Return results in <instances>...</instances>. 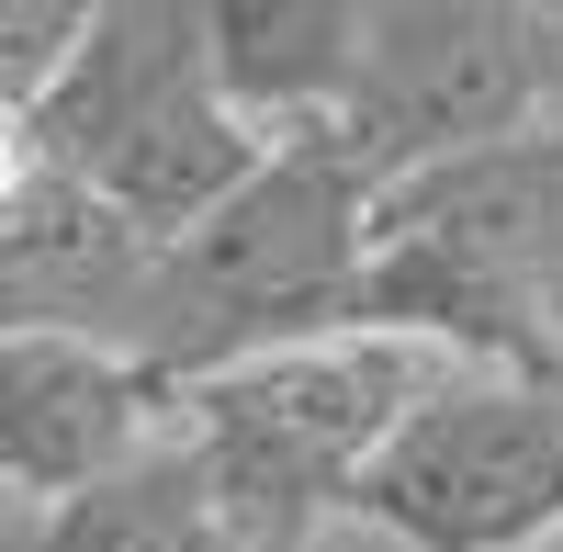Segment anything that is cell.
Instances as JSON below:
<instances>
[{
  "mask_svg": "<svg viewBox=\"0 0 563 552\" xmlns=\"http://www.w3.org/2000/svg\"><path fill=\"white\" fill-rule=\"evenodd\" d=\"M350 328L563 395V113L372 192Z\"/></svg>",
  "mask_w": 563,
  "mask_h": 552,
  "instance_id": "1",
  "label": "cell"
},
{
  "mask_svg": "<svg viewBox=\"0 0 563 552\" xmlns=\"http://www.w3.org/2000/svg\"><path fill=\"white\" fill-rule=\"evenodd\" d=\"M361 225H372V192L339 169V147L282 135L203 225H180V238L147 249L124 350L180 395V384L225 373V361H260V350L350 328Z\"/></svg>",
  "mask_w": 563,
  "mask_h": 552,
  "instance_id": "2",
  "label": "cell"
},
{
  "mask_svg": "<svg viewBox=\"0 0 563 552\" xmlns=\"http://www.w3.org/2000/svg\"><path fill=\"white\" fill-rule=\"evenodd\" d=\"M23 124H34V158L147 249L180 238V225H203L271 158L214 90L203 0H102L79 23L57 90Z\"/></svg>",
  "mask_w": 563,
  "mask_h": 552,
  "instance_id": "3",
  "label": "cell"
},
{
  "mask_svg": "<svg viewBox=\"0 0 563 552\" xmlns=\"http://www.w3.org/2000/svg\"><path fill=\"white\" fill-rule=\"evenodd\" d=\"M440 384H451L440 350L327 328V339H294V350H260V361H225V373L180 384V451L249 530L316 552L350 519V485L372 474V451Z\"/></svg>",
  "mask_w": 563,
  "mask_h": 552,
  "instance_id": "4",
  "label": "cell"
},
{
  "mask_svg": "<svg viewBox=\"0 0 563 552\" xmlns=\"http://www.w3.org/2000/svg\"><path fill=\"white\" fill-rule=\"evenodd\" d=\"M563 113V23L552 12H507V0H395L361 12V68L350 102L316 147H339L361 192L462 158L485 135H519Z\"/></svg>",
  "mask_w": 563,
  "mask_h": 552,
  "instance_id": "5",
  "label": "cell"
},
{
  "mask_svg": "<svg viewBox=\"0 0 563 552\" xmlns=\"http://www.w3.org/2000/svg\"><path fill=\"white\" fill-rule=\"evenodd\" d=\"M350 519L395 552H541L563 541V395L451 373L372 451Z\"/></svg>",
  "mask_w": 563,
  "mask_h": 552,
  "instance_id": "6",
  "label": "cell"
},
{
  "mask_svg": "<svg viewBox=\"0 0 563 552\" xmlns=\"http://www.w3.org/2000/svg\"><path fill=\"white\" fill-rule=\"evenodd\" d=\"M180 440V395L113 339L0 328V496H34V519L124 485Z\"/></svg>",
  "mask_w": 563,
  "mask_h": 552,
  "instance_id": "7",
  "label": "cell"
},
{
  "mask_svg": "<svg viewBox=\"0 0 563 552\" xmlns=\"http://www.w3.org/2000/svg\"><path fill=\"white\" fill-rule=\"evenodd\" d=\"M361 12L372 0H203V57L214 90L260 147L327 135L361 68Z\"/></svg>",
  "mask_w": 563,
  "mask_h": 552,
  "instance_id": "8",
  "label": "cell"
},
{
  "mask_svg": "<svg viewBox=\"0 0 563 552\" xmlns=\"http://www.w3.org/2000/svg\"><path fill=\"white\" fill-rule=\"evenodd\" d=\"M34 530H45V552H294V541H271V530H249L238 508H225V496L192 474L180 440L158 451V463H135L124 485L34 519Z\"/></svg>",
  "mask_w": 563,
  "mask_h": 552,
  "instance_id": "9",
  "label": "cell"
},
{
  "mask_svg": "<svg viewBox=\"0 0 563 552\" xmlns=\"http://www.w3.org/2000/svg\"><path fill=\"white\" fill-rule=\"evenodd\" d=\"M79 23H90L79 0H0V102H12V113H34L45 90H57Z\"/></svg>",
  "mask_w": 563,
  "mask_h": 552,
  "instance_id": "10",
  "label": "cell"
},
{
  "mask_svg": "<svg viewBox=\"0 0 563 552\" xmlns=\"http://www.w3.org/2000/svg\"><path fill=\"white\" fill-rule=\"evenodd\" d=\"M0 552H45V530H34V519H23V530H0Z\"/></svg>",
  "mask_w": 563,
  "mask_h": 552,
  "instance_id": "11",
  "label": "cell"
}]
</instances>
